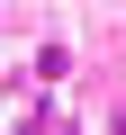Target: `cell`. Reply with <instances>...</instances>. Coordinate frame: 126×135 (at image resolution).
I'll return each mask as SVG.
<instances>
[{
    "label": "cell",
    "mask_w": 126,
    "mask_h": 135,
    "mask_svg": "<svg viewBox=\"0 0 126 135\" xmlns=\"http://www.w3.org/2000/svg\"><path fill=\"white\" fill-rule=\"evenodd\" d=\"M108 135H126V99H117V108H108Z\"/></svg>",
    "instance_id": "1"
}]
</instances>
